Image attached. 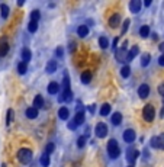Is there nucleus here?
Here are the masks:
<instances>
[{
  "label": "nucleus",
  "mask_w": 164,
  "mask_h": 167,
  "mask_svg": "<svg viewBox=\"0 0 164 167\" xmlns=\"http://www.w3.org/2000/svg\"><path fill=\"white\" fill-rule=\"evenodd\" d=\"M73 99V92L70 89V79H68V74L64 73V80H63V92L60 93L58 102H70Z\"/></svg>",
  "instance_id": "obj_1"
},
{
  "label": "nucleus",
  "mask_w": 164,
  "mask_h": 167,
  "mask_svg": "<svg viewBox=\"0 0 164 167\" xmlns=\"http://www.w3.org/2000/svg\"><path fill=\"white\" fill-rule=\"evenodd\" d=\"M108 154H109L110 159H118L119 154H121V147H119L118 141L116 140H109L108 142Z\"/></svg>",
  "instance_id": "obj_2"
},
{
  "label": "nucleus",
  "mask_w": 164,
  "mask_h": 167,
  "mask_svg": "<svg viewBox=\"0 0 164 167\" xmlns=\"http://www.w3.org/2000/svg\"><path fill=\"white\" fill-rule=\"evenodd\" d=\"M17 160L22 164H29L32 161V151L29 148H21L17 151Z\"/></svg>",
  "instance_id": "obj_3"
},
{
  "label": "nucleus",
  "mask_w": 164,
  "mask_h": 167,
  "mask_svg": "<svg viewBox=\"0 0 164 167\" xmlns=\"http://www.w3.org/2000/svg\"><path fill=\"white\" fill-rule=\"evenodd\" d=\"M154 116H156V109L152 105H145L142 109V118L145 122H152L154 121Z\"/></svg>",
  "instance_id": "obj_4"
},
{
  "label": "nucleus",
  "mask_w": 164,
  "mask_h": 167,
  "mask_svg": "<svg viewBox=\"0 0 164 167\" xmlns=\"http://www.w3.org/2000/svg\"><path fill=\"white\" fill-rule=\"evenodd\" d=\"M108 125H106L105 122H99V124H96V126H94V134H96L97 138H105L106 135H108Z\"/></svg>",
  "instance_id": "obj_5"
},
{
  "label": "nucleus",
  "mask_w": 164,
  "mask_h": 167,
  "mask_svg": "<svg viewBox=\"0 0 164 167\" xmlns=\"http://www.w3.org/2000/svg\"><path fill=\"white\" fill-rule=\"evenodd\" d=\"M119 25H121V15H119V13H113V15L109 17V26L112 29H115V28H118Z\"/></svg>",
  "instance_id": "obj_6"
},
{
  "label": "nucleus",
  "mask_w": 164,
  "mask_h": 167,
  "mask_svg": "<svg viewBox=\"0 0 164 167\" xmlns=\"http://www.w3.org/2000/svg\"><path fill=\"white\" fill-rule=\"evenodd\" d=\"M139 157V151L135 150V148H131V150H128V153H126V160L129 161L131 164L135 163V160Z\"/></svg>",
  "instance_id": "obj_7"
},
{
  "label": "nucleus",
  "mask_w": 164,
  "mask_h": 167,
  "mask_svg": "<svg viewBox=\"0 0 164 167\" xmlns=\"http://www.w3.org/2000/svg\"><path fill=\"white\" fill-rule=\"evenodd\" d=\"M126 57H128V51L126 50H116L115 51V58H116V61H119V63H125L126 61Z\"/></svg>",
  "instance_id": "obj_8"
},
{
  "label": "nucleus",
  "mask_w": 164,
  "mask_h": 167,
  "mask_svg": "<svg viewBox=\"0 0 164 167\" xmlns=\"http://www.w3.org/2000/svg\"><path fill=\"white\" fill-rule=\"evenodd\" d=\"M148 95H150V86L148 84H141L138 87V96L141 99H147Z\"/></svg>",
  "instance_id": "obj_9"
},
{
  "label": "nucleus",
  "mask_w": 164,
  "mask_h": 167,
  "mask_svg": "<svg viewBox=\"0 0 164 167\" xmlns=\"http://www.w3.org/2000/svg\"><path fill=\"white\" fill-rule=\"evenodd\" d=\"M123 141L125 142H134L135 141V137H137V135H135V131L134 130H126V131H123Z\"/></svg>",
  "instance_id": "obj_10"
},
{
  "label": "nucleus",
  "mask_w": 164,
  "mask_h": 167,
  "mask_svg": "<svg viewBox=\"0 0 164 167\" xmlns=\"http://www.w3.org/2000/svg\"><path fill=\"white\" fill-rule=\"evenodd\" d=\"M141 7H142V2L141 0H132V2H129V10L132 13H138L141 10Z\"/></svg>",
  "instance_id": "obj_11"
},
{
  "label": "nucleus",
  "mask_w": 164,
  "mask_h": 167,
  "mask_svg": "<svg viewBox=\"0 0 164 167\" xmlns=\"http://www.w3.org/2000/svg\"><path fill=\"white\" fill-rule=\"evenodd\" d=\"M92 77H93L92 71H90V70H84L83 73H81V76H80V80H81V83H83V84H89L90 81H92Z\"/></svg>",
  "instance_id": "obj_12"
},
{
  "label": "nucleus",
  "mask_w": 164,
  "mask_h": 167,
  "mask_svg": "<svg viewBox=\"0 0 164 167\" xmlns=\"http://www.w3.org/2000/svg\"><path fill=\"white\" fill-rule=\"evenodd\" d=\"M58 92H60V84L57 81H51L48 84V93L50 95H57Z\"/></svg>",
  "instance_id": "obj_13"
},
{
  "label": "nucleus",
  "mask_w": 164,
  "mask_h": 167,
  "mask_svg": "<svg viewBox=\"0 0 164 167\" xmlns=\"http://www.w3.org/2000/svg\"><path fill=\"white\" fill-rule=\"evenodd\" d=\"M7 52H9V44L6 42V39H2L0 41V57H4Z\"/></svg>",
  "instance_id": "obj_14"
},
{
  "label": "nucleus",
  "mask_w": 164,
  "mask_h": 167,
  "mask_svg": "<svg viewBox=\"0 0 164 167\" xmlns=\"http://www.w3.org/2000/svg\"><path fill=\"white\" fill-rule=\"evenodd\" d=\"M139 54V48L137 45L135 47H132V48H131V51L129 52H128V57H126V61H132V60L135 58V57H137V55Z\"/></svg>",
  "instance_id": "obj_15"
},
{
  "label": "nucleus",
  "mask_w": 164,
  "mask_h": 167,
  "mask_svg": "<svg viewBox=\"0 0 164 167\" xmlns=\"http://www.w3.org/2000/svg\"><path fill=\"white\" fill-rule=\"evenodd\" d=\"M68 116H70V111H68V108H65V106L60 108V111H58V118L60 119L65 121V119H68Z\"/></svg>",
  "instance_id": "obj_16"
},
{
  "label": "nucleus",
  "mask_w": 164,
  "mask_h": 167,
  "mask_svg": "<svg viewBox=\"0 0 164 167\" xmlns=\"http://www.w3.org/2000/svg\"><path fill=\"white\" fill-rule=\"evenodd\" d=\"M45 68H46V73H50V74L55 73V71H57V61H55V60H51V61H48Z\"/></svg>",
  "instance_id": "obj_17"
},
{
  "label": "nucleus",
  "mask_w": 164,
  "mask_h": 167,
  "mask_svg": "<svg viewBox=\"0 0 164 167\" xmlns=\"http://www.w3.org/2000/svg\"><path fill=\"white\" fill-rule=\"evenodd\" d=\"M77 35L80 38H86L89 35V28L86 25H80L77 28Z\"/></svg>",
  "instance_id": "obj_18"
},
{
  "label": "nucleus",
  "mask_w": 164,
  "mask_h": 167,
  "mask_svg": "<svg viewBox=\"0 0 164 167\" xmlns=\"http://www.w3.org/2000/svg\"><path fill=\"white\" fill-rule=\"evenodd\" d=\"M73 122H74L77 126L83 125V122H84V112H76V116H74Z\"/></svg>",
  "instance_id": "obj_19"
},
{
  "label": "nucleus",
  "mask_w": 164,
  "mask_h": 167,
  "mask_svg": "<svg viewBox=\"0 0 164 167\" xmlns=\"http://www.w3.org/2000/svg\"><path fill=\"white\" fill-rule=\"evenodd\" d=\"M26 116L29 118V119H35V118L38 116V109H35L34 106L28 108L26 109Z\"/></svg>",
  "instance_id": "obj_20"
},
{
  "label": "nucleus",
  "mask_w": 164,
  "mask_h": 167,
  "mask_svg": "<svg viewBox=\"0 0 164 167\" xmlns=\"http://www.w3.org/2000/svg\"><path fill=\"white\" fill-rule=\"evenodd\" d=\"M34 108L35 109H39V108H44V97L41 95H36L34 99Z\"/></svg>",
  "instance_id": "obj_21"
},
{
  "label": "nucleus",
  "mask_w": 164,
  "mask_h": 167,
  "mask_svg": "<svg viewBox=\"0 0 164 167\" xmlns=\"http://www.w3.org/2000/svg\"><path fill=\"white\" fill-rule=\"evenodd\" d=\"M9 12H10V9H9L7 4H4V3L0 4V15H2V17H3V19H7Z\"/></svg>",
  "instance_id": "obj_22"
},
{
  "label": "nucleus",
  "mask_w": 164,
  "mask_h": 167,
  "mask_svg": "<svg viewBox=\"0 0 164 167\" xmlns=\"http://www.w3.org/2000/svg\"><path fill=\"white\" fill-rule=\"evenodd\" d=\"M39 163H41V166L42 167H48L50 166V163H51V159H50V155L46 154H42L41 155V159H39Z\"/></svg>",
  "instance_id": "obj_23"
},
{
  "label": "nucleus",
  "mask_w": 164,
  "mask_h": 167,
  "mask_svg": "<svg viewBox=\"0 0 164 167\" xmlns=\"http://www.w3.org/2000/svg\"><path fill=\"white\" fill-rule=\"evenodd\" d=\"M31 58H32V54H31L29 48H23L22 50V60H23V63H28Z\"/></svg>",
  "instance_id": "obj_24"
},
{
  "label": "nucleus",
  "mask_w": 164,
  "mask_h": 167,
  "mask_svg": "<svg viewBox=\"0 0 164 167\" xmlns=\"http://www.w3.org/2000/svg\"><path fill=\"white\" fill-rule=\"evenodd\" d=\"M99 47H100L102 50H106V48L109 47V39H108V37H100L99 38Z\"/></svg>",
  "instance_id": "obj_25"
},
{
  "label": "nucleus",
  "mask_w": 164,
  "mask_h": 167,
  "mask_svg": "<svg viewBox=\"0 0 164 167\" xmlns=\"http://www.w3.org/2000/svg\"><path fill=\"white\" fill-rule=\"evenodd\" d=\"M139 35H141V38H147L148 35H150V26L148 25H144L139 28Z\"/></svg>",
  "instance_id": "obj_26"
},
{
  "label": "nucleus",
  "mask_w": 164,
  "mask_h": 167,
  "mask_svg": "<svg viewBox=\"0 0 164 167\" xmlns=\"http://www.w3.org/2000/svg\"><path fill=\"white\" fill-rule=\"evenodd\" d=\"M121 122H122V113H119V112L113 113V116H112V124H113V125H119Z\"/></svg>",
  "instance_id": "obj_27"
},
{
  "label": "nucleus",
  "mask_w": 164,
  "mask_h": 167,
  "mask_svg": "<svg viewBox=\"0 0 164 167\" xmlns=\"http://www.w3.org/2000/svg\"><path fill=\"white\" fill-rule=\"evenodd\" d=\"M110 105L109 103H105V105H102V109H100V115L102 116H106V115H109L110 113Z\"/></svg>",
  "instance_id": "obj_28"
},
{
  "label": "nucleus",
  "mask_w": 164,
  "mask_h": 167,
  "mask_svg": "<svg viewBox=\"0 0 164 167\" xmlns=\"http://www.w3.org/2000/svg\"><path fill=\"white\" fill-rule=\"evenodd\" d=\"M150 61H151V55L150 54H144L142 57H141V66L142 67H147L148 64H150Z\"/></svg>",
  "instance_id": "obj_29"
},
{
  "label": "nucleus",
  "mask_w": 164,
  "mask_h": 167,
  "mask_svg": "<svg viewBox=\"0 0 164 167\" xmlns=\"http://www.w3.org/2000/svg\"><path fill=\"white\" fill-rule=\"evenodd\" d=\"M129 74H131V67L123 66L122 68H121V76H122L123 79H126V77H129Z\"/></svg>",
  "instance_id": "obj_30"
},
{
  "label": "nucleus",
  "mask_w": 164,
  "mask_h": 167,
  "mask_svg": "<svg viewBox=\"0 0 164 167\" xmlns=\"http://www.w3.org/2000/svg\"><path fill=\"white\" fill-rule=\"evenodd\" d=\"M26 71H28V66H26V63L22 61V63L17 64V73H19V74H25Z\"/></svg>",
  "instance_id": "obj_31"
},
{
  "label": "nucleus",
  "mask_w": 164,
  "mask_h": 167,
  "mask_svg": "<svg viewBox=\"0 0 164 167\" xmlns=\"http://www.w3.org/2000/svg\"><path fill=\"white\" fill-rule=\"evenodd\" d=\"M39 17H41V13H39V10H32V13H31V21H32V22H36V23H38Z\"/></svg>",
  "instance_id": "obj_32"
},
{
  "label": "nucleus",
  "mask_w": 164,
  "mask_h": 167,
  "mask_svg": "<svg viewBox=\"0 0 164 167\" xmlns=\"http://www.w3.org/2000/svg\"><path fill=\"white\" fill-rule=\"evenodd\" d=\"M28 31H29L31 33L36 32V31H38V23H36V22H32V21H31L29 25H28Z\"/></svg>",
  "instance_id": "obj_33"
},
{
  "label": "nucleus",
  "mask_w": 164,
  "mask_h": 167,
  "mask_svg": "<svg viewBox=\"0 0 164 167\" xmlns=\"http://www.w3.org/2000/svg\"><path fill=\"white\" fill-rule=\"evenodd\" d=\"M86 140H87V137H86V135L79 137V140H77V147H79V148H83V147L86 145Z\"/></svg>",
  "instance_id": "obj_34"
},
{
  "label": "nucleus",
  "mask_w": 164,
  "mask_h": 167,
  "mask_svg": "<svg viewBox=\"0 0 164 167\" xmlns=\"http://www.w3.org/2000/svg\"><path fill=\"white\" fill-rule=\"evenodd\" d=\"M55 150V145H54V142H48V144H46V147H45V153L48 155L51 154V153H52V151Z\"/></svg>",
  "instance_id": "obj_35"
},
{
  "label": "nucleus",
  "mask_w": 164,
  "mask_h": 167,
  "mask_svg": "<svg viewBox=\"0 0 164 167\" xmlns=\"http://www.w3.org/2000/svg\"><path fill=\"white\" fill-rule=\"evenodd\" d=\"M151 147H152V148H160V141H158V137H152L151 138Z\"/></svg>",
  "instance_id": "obj_36"
},
{
  "label": "nucleus",
  "mask_w": 164,
  "mask_h": 167,
  "mask_svg": "<svg viewBox=\"0 0 164 167\" xmlns=\"http://www.w3.org/2000/svg\"><path fill=\"white\" fill-rule=\"evenodd\" d=\"M12 119H13V109H9L7 111V119H6V125H10Z\"/></svg>",
  "instance_id": "obj_37"
},
{
  "label": "nucleus",
  "mask_w": 164,
  "mask_h": 167,
  "mask_svg": "<svg viewBox=\"0 0 164 167\" xmlns=\"http://www.w3.org/2000/svg\"><path fill=\"white\" fill-rule=\"evenodd\" d=\"M129 23H131L129 19H126V21L123 22V25H122V31H121V33H122V35L126 32V31H128V28H129Z\"/></svg>",
  "instance_id": "obj_38"
},
{
  "label": "nucleus",
  "mask_w": 164,
  "mask_h": 167,
  "mask_svg": "<svg viewBox=\"0 0 164 167\" xmlns=\"http://www.w3.org/2000/svg\"><path fill=\"white\" fill-rule=\"evenodd\" d=\"M55 54H57V57H60V58H63V55H64V50L61 48V47H58V48L55 50Z\"/></svg>",
  "instance_id": "obj_39"
},
{
  "label": "nucleus",
  "mask_w": 164,
  "mask_h": 167,
  "mask_svg": "<svg viewBox=\"0 0 164 167\" xmlns=\"http://www.w3.org/2000/svg\"><path fill=\"white\" fill-rule=\"evenodd\" d=\"M158 141H160V150H164V134L158 135Z\"/></svg>",
  "instance_id": "obj_40"
},
{
  "label": "nucleus",
  "mask_w": 164,
  "mask_h": 167,
  "mask_svg": "<svg viewBox=\"0 0 164 167\" xmlns=\"http://www.w3.org/2000/svg\"><path fill=\"white\" fill-rule=\"evenodd\" d=\"M158 93L163 96V103H164V83H161L160 86H158Z\"/></svg>",
  "instance_id": "obj_41"
},
{
  "label": "nucleus",
  "mask_w": 164,
  "mask_h": 167,
  "mask_svg": "<svg viewBox=\"0 0 164 167\" xmlns=\"http://www.w3.org/2000/svg\"><path fill=\"white\" fill-rule=\"evenodd\" d=\"M68 50H70V52H74V51H76V42H70V44H68Z\"/></svg>",
  "instance_id": "obj_42"
},
{
  "label": "nucleus",
  "mask_w": 164,
  "mask_h": 167,
  "mask_svg": "<svg viewBox=\"0 0 164 167\" xmlns=\"http://www.w3.org/2000/svg\"><path fill=\"white\" fill-rule=\"evenodd\" d=\"M68 130H71V131H74V130H77V125L74 124V122H68Z\"/></svg>",
  "instance_id": "obj_43"
},
{
  "label": "nucleus",
  "mask_w": 164,
  "mask_h": 167,
  "mask_svg": "<svg viewBox=\"0 0 164 167\" xmlns=\"http://www.w3.org/2000/svg\"><path fill=\"white\" fill-rule=\"evenodd\" d=\"M89 112H90V113L96 112V105H90V106H89Z\"/></svg>",
  "instance_id": "obj_44"
},
{
  "label": "nucleus",
  "mask_w": 164,
  "mask_h": 167,
  "mask_svg": "<svg viewBox=\"0 0 164 167\" xmlns=\"http://www.w3.org/2000/svg\"><path fill=\"white\" fill-rule=\"evenodd\" d=\"M158 64H160L161 67H164V54L158 57Z\"/></svg>",
  "instance_id": "obj_45"
},
{
  "label": "nucleus",
  "mask_w": 164,
  "mask_h": 167,
  "mask_svg": "<svg viewBox=\"0 0 164 167\" xmlns=\"http://www.w3.org/2000/svg\"><path fill=\"white\" fill-rule=\"evenodd\" d=\"M118 41H119V38L116 37L113 39V44H112V48H113V50H116V47H118Z\"/></svg>",
  "instance_id": "obj_46"
},
{
  "label": "nucleus",
  "mask_w": 164,
  "mask_h": 167,
  "mask_svg": "<svg viewBox=\"0 0 164 167\" xmlns=\"http://www.w3.org/2000/svg\"><path fill=\"white\" fill-rule=\"evenodd\" d=\"M158 48H160V51H161V52H163V54H164V42H161V44H160V47H158Z\"/></svg>",
  "instance_id": "obj_47"
},
{
  "label": "nucleus",
  "mask_w": 164,
  "mask_h": 167,
  "mask_svg": "<svg viewBox=\"0 0 164 167\" xmlns=\"http://www.w3.org/2000/svg\"><path fill=\"white\" fill-rule=\"evenodd\" d=\"M144 4H145V6H150V4H151V0H145V2H144Z\"/></svg>",
  "instance_id": "obj_48"
},
{
  "label": "nucleus",
  "mask_w": 164,
  "mask_h": 167,
  "mask_svg": "<svg viewBox=\"0 0 164 167\" xmlns=\"http://www.w3.org/2000/svg\"><path fill=\"white\" fill-rule=\"evenodd\" d=\"M161 116H164V106H163V109H161V113H160Z\"/></svg>",
  "instance_id": "obj_49"
},
{
  "label": "nucleus",
  "mask_w": 164,
  "mask_h": 167,
  "mask_svg": "<svg viewBox=\"0 0 164 167\" xmlns=\"http://www.w3.org/2000/svg\"><path fill=\"white\" fill-rule=\"evenodd\" d=\"M128 167H134V166H128Z\"/></svg>",
  "instance_id": "obj_50"
},
{
  "label": "nucleus",
  "mask_w": 164,
  "mask_h": 167,
  "mask_svg": "<svg viewBox=\"0 0 164 167\" xmlns=\"http://www.w3.org/2000/svg\"><path fill=\"white\" fill-rule=\"evenodd\" d=\"M3 167H4V166H3Z\"/></svg>",
  "instance_id": "obj_51"
}]
</instances>
